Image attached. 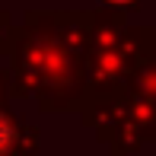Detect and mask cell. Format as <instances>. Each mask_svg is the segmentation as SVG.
<instances>
[{
	"instance_id": "1",
	"label": "cell",
	"mask_w": 156,
	"mask_h": 156,
	"mask_svg": "<svg viewBox=\"0 0 156 156\" xmlns=\"http://www.w3.org/2000/svg\"><path fill=\"white\" fill-rule=\"evenodd\" d=\"M16 137H19L16 124H13L10 118H6V115H0V153H3V150H13Z\"/></svg>"
},
{
	"instance_id": "2",
	"label": "cell",
	"mask_w": 156,
	"mask_h": 156,
	"mask_svg": "<svg viewBox=\"0 0 156 156\" xmlns=\"http://www.w3.org/2000/svg\"><path fill=\"white\" fill-rule=\"evenodd\" d=\"M105 3H118V6H131V3H137V0H105Z\"/></svg>"
}]
</instances>
